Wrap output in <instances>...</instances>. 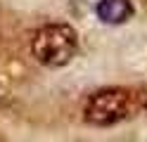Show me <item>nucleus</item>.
Wrapping results in <instances>:
<instances>
[{"label": "nucleus", "instance_id": "f03ea898", "mask_svg": "<svg viewBox=\"0 0 147 142\" xmlns=\"http://www.w3.org/2000/svg\"><path fill=\"white\" fill-rule=\"evenodd\" d=\"M133 114V97L123 88H105L88 97L83 118L90 126H114Z\"/></svg>", "mask_w": 147, "mask_h": 142}, {"label": "nucleus", "instance_id": "20e7f679", "mask_svg": "<svg viewBox=\"0 0 147 142\" xmlns=\"http://www.w3.org/2000/svg\"><path fill=\"white\" fill-rule=\"evenodd\" d=\"M140 104L147 109V85H145V88H142V92H140Z\"/></svg>", "mask_w": 147, "mask_h": 142}, {"label": "nucleus", "instance_id": "7ed1b4c3", "mask_svg": "<svg viewBox=\"0 0 147 142\" xmlns=\"http://www.w3.org/2000/svg\"><path fill=\"white\" fill-rule=\"evenodd\" d=\"M95 14L100 22L116 26L133 17V5H131V0H100L95 7Z\"/></svg>", "mask_w": 147, "mask_h": 142}, {"label": "nucleus", "instance_id": "f257e3e1", "mask_svg": "<svg viewBox=\"0 0 147 142\" xmlns=\"http://www.w3.org/2000/svg\"><path fill=\"white\" fill-rule=\"evenodd\" d=\"M31 52L43 66H64L78 52V33L69 24H45L31 38Z\"/></svg>", "mask_w": 147, "mask_h": 142}]
</instances>
